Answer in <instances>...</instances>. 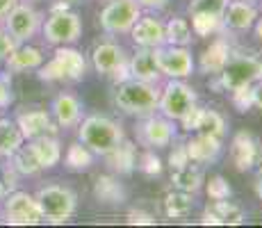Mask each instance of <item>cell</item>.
Listing matches in <instances>:
<instances>
[{
    "label": "cell",
    "mask_w": 262,
    "mask_h": 228,
    "mask_svg": "<svg viewBox=\"0 0 262 228\" xmlns=\"http://www.w3.org/2000/svg\"><path fill=\"white\" fill-rule=\"evenodd\" d=\"M16 3H18V0H0V21H3L5 16H7L9 9H12Z\"/></svg>",
    "instance_id": "7dc6e473"
},
{
    "label": "cell",
    "mask_w": 262,
    "mask_h": 228,
    "mask_svg": "<svg viewBox=\"0 0 262 228\" xmlns=\"http://www.w3.org/2000/svg\"><path fill=\"white\" fill-rule=\"evenodd\" d=\"M228 0H191L189 3V16L191 14H210V16L224 18Z\"/></svg>",
    "instance_id": "e575fe53"
},
{
    "label": "cell",
    "mask_w": 262,
    "mask_h": 228,
    "mask_svg": "<svg viewBox=\"0 0 262 228\" xmlns=\"http://www.w3.org/2000/svg\"><path fill=\"white\" fill-rule=\"evenodd\" d=\"M201 110H203V108H196V105H194V108H191L189 112L180 119V123H183L185 130H189V133L194 130V133H196V126H199V119H201Z\"/></svg>",
    "instance_id": "b9f144b4"
},
{
    "label": "cell",
    "mask_w": 262,
    "mask_h": 228,
    "mask_svg": "<svg viewBox=\"0 0 262 228\" xmlns=\"http://www.w3.org/2000/svg\"><path fill=\"white\" fill-rule=\"evenodd\" d=\"M191 210H194V194H189V192L176 190L169 192L164 199V212L171 219H185L191 215Z\"/></svg>",
    "instance_id": "d4e9b609"
},
{
    "label": "cell",
    "mask_w": 262,
    "mask_h": 228,
    "mask_svg": "<svg viewBox=\"0 0 262 228\" xmlns=\"http://www.w3.org/2000/svg\"><path fill=\"white\" fill-rule=\"evenodd\" d=\"M185 162H189V155H187L185 144L173 146V151H171V155H169V167H171V169H176V167L185 164Z\"/></svg>",
    "instance_id": "60d3db41"
},
{
    "label": "cell",
    "mask_w": 262,
    "mask_h": 228,
    "mask_svg": "<svg viewBox=\"0 0 262 228\" xmlns=\"http://www.w3.org/2000/svg\"><path fill=\"white\" fill-rule=\"evenodd\" d=\"M219 78H221V87L228 91L253 85L255 80L262 78V62L253 55H235V57H228Z\"/></svg>",
    "instance_id": "52a82bcc"
},
{
    "label": "cell",
    "mask_w": 262,
    "mask_h": 228,
    "mask_svg": "<svg viewBox=\"0 0 262 228\" xmlns=\"http://www.w3.org/2000/svg\"><path fill=\"white\" fill-rule=\"evenodd\" d=\"M3 219L12 226H34V224H41L43 217L37 205V199L32 194L14 190L12 194L5 196Z\"/></svg>",
    "instance_id": "9c48e42d"
},
{
    "label": "cell",
    "mask_w": 262,
    "mask_h": 228,
    "mask_svg": "<svg viewBox=\"0 0 262 228\" xmlns=\"http://www.w3.org/2000/svg\"><path fill=\"white\" fill-rule=\"evenodd\" d=\"M128 71H130V78L158 85L160 78H162V71H160L155 48H139L133 55V59H128Z\"/></svg>",
    "instance_id": "2e32d148"
},
{
    "label": "cell",
    "mask_w": 262,
    "mask_h": 228,
    "mask_svg": "<svg viewBox=\"0 0 262 228\" xmlns=\"http://www.w3.org/2000/svg\"><path fill=\"white\" fill-rule=\"evenodd\" d=\"M53 119L62 128H73L82 119V103L73 94H59L53 100Z\"/></svg>",
    "instance_id": "d6986e66"
},
{
    "label": "cell",
    "mask_w": 262,
    "mask_h": 228,
    "mask_svg": "<svg viewBox=\"0 0 262 228\" xmlns=\"http://www.w3.org/2000/svg\"><path fill=\"white\" fill-rule=\"evenodd\" d=\"M16 182H18V174L9 162L0 164V199H5L7 194H12L16 190Z\"/></svg>",
    "instance_id": "d590c367"
},
{
    "label": "cell",
    "mask_w": 262,
    "mask_h": 228,
    "mask_svg": "<svg viewBox=\"0 0 262 228\" xmlns=\"http://www.w3.org/2000/svg\"><path fill=\"white\" fill-rule=\"evenodd\" d=\"M251 94H253V108L262 110V78L251 85Z\"/></svg>",
    "instance_id": "f6af8a7d"
},
{
    "label": "cell",
    "mask_w": 262,
    "mask_h": 228,
    "mask_svg": "<svg viewBox=\"0 0 262 228\" xmlns=\"http://www.w3.org/2000/svg\"><path fill=\"white\" fill-rule=\"evenodd\" d=\"M16 126L21 128L23 139H37L43 135H55L57 133V123L53 121L46 110H30L16 116Z\"/></svg>",
    "instance_id": "9a60e30c"
},
{
    "label": "cell",
    "mask_w": 262,
    "mask_h": 228,
    "mask_svg": "<svg viewBox=\"0 0 262 228\" xmlns=\"http://www.w3.org/2000/svg\"><path fill=\"white\" fill-rule=\"evenodd\" d=\"M258 21V7L249 0H228L224 12V25L230 30H251Z\"/></svg>",
    "instance_id": "e0dca14e"
},
{
    "label": "cell",
    "mask_w": 262,
    "mask_h": 228,
    "mask_svg": "<svg viewBox=\"0 0 262 228\" xmlns=\"http://www.w3.org/2000/svg\"><path fill=\"white\" fill-rule=\"evenodd\" d=\"M187 149V155L191 162H214L221 153V139L219 137H212V135H205V133H196V137L185 144Z\"/></svg>",
    "instance_id": "ffe728a7"
},
{
    "label": "cell",
    "mask_w": 262,
    "mask_h": 228,
    "mask_svg": "<svg viewBox=\"0 0 262 228\" xmlns=\"http://www.w3.org/2000/svg\"><path fill=\"white\" fill-rule=\"evenodd\" d=\"M128 224H146V226H153L155 219H153V215H148V212L133 210V212H128Z\"/></svg>",
    "instance_id": "7bdbcfd3"
},
{
    "label": "cell",
    "mask_w": 262,
    "mask_h": 228,
    "mask_svg": "<svg viewBox=\"0 0 262 228\" xmlns=\"http://www.w3.org/2000/svg\"><path fill=\"white\" fill-rule=\"evenodd\" d=\"M137 3L142 9H162V7H167L169 0H137Z\"/></svg>",
    "instance_id": "bcb514c9"
},
{
    "label": "cell",
    "mask_w": 262,
    "mask_h": 228,
    "mask_svg": "<svg viewBox=\"0 0 262 228\" xmlns=\"http://www.w3.org/2000/svg\"><path fill=\"white\" fill-rule=\"evenodd\" d=\"M208 196L212 201L230 199V185L226 182V178H221V176H214V178H210V182H208Z\"/></svg>",
    "instance_id": "8d00e7d4"
},
{
    "label": "cell",
    "mask_w": 262,
    "mask_h": 228,
    "mask_svg": "<svg viewBox=\"0 0 262 228\" xmlns=\"http://www.w3.org/2000/svg\"><path fill=\"white\" fill-rule=\"evenodd\" d=\"M14 103V94L9 89V85L5 80H0V108H7V105Z\"/></svg>",
    "instance_id": "ee69618b"
},
{
    "label": "cell",
    "mask_w": 262,
    "mask_h": 228,
    "mask_svg": "<svg viewBox=\"0 0 262 228\" xmlns=\"http://www.w3.org/2000/svg\"><path fill=\"white\" fill-rule=\"evenodd\" d=\"M96 199L103 201V203H123L125 201V190L123 185L112 178V176H100L96 180Z\"/></svg>",
    "instance_id": "f1b7e54d"
},
{
    "label": "cell",
    "mask_w": 262,
    "mask_h": 228,
    "mask_svg": "<svg viewBox=\"0 0 262 228\" xmlns=\"http://www.w3.org/2000/svg\"><path fill=\"white\" fill-rule=\"evenodd\" d=\"M230 158L237 171H251L260 160V144L251 133H237L230 144Z\"/></svg>",
    "instance_id": "4fadbf2b"
},
{
    "label": "cell",
    "mask_w": 262,
    "mask_h": 228,
    "mask_svg": "<svg viewBox=\"0 0 262 228\" xmlns=\"http://www.w3.org/2000/svg\"><path fill=\"white\" fill-rule=\"evenodd\" d=\"M107 162L112 164L114 171H119V174H130V171L137 167V158H135V146L128 144V141H121L114 151H110L107 155Z\"/></svg>",
    "instance_id": "83f0119b"
},
{
    "label": "cell",
    "mask_w": 262,
    "mask_h": 228,
    "mask_svg": "<svg viewBox=\"0 0 262 228\" xmlns=\"http://www.w3.org/2000/svg\"><path fill=\"white\" fill-rule=\"evenodd\" d=\"M64 164H67L71 171H87L89 167L94 164V153L78 139V141H73V144L67 149Z\"/></svg>",
    "instance_id": "f546056e"
},
{
    "label": "cell",
    "mask_w": 262,
    "mask_h": 228,
    "mask_svg": "<svg viewBox=\"0 0 262 228\" xmlns=\"http://www.w3.org/2000/svg\"><path fill=\"white\" fill-rule=\"evenodd\" d=\"M7 160H9V164L16 169L18 176H34V174L41 171L39 160H37V155H34V151L30 149V144L28 146H18V149L14 151Z\"/></svg>",
    "instance_id": "4316f807"
},
{
    "label": "cell",
    "mask_w": 262,
    "mask_h": 228,
    "mask_svg": "<svg viewBox=\"0 0 262 228\" xmlns=\"http://www.w3.org/2000/svg\"><path fill=\"white\" fill-rule=\"evenodd\" d=\"M16 46H18V44H16V39H14L5 28H0V64H3L5 59L9 57V53H12V50L16 48Z\"/></svg>",
    "instance_id": "ab89813d"
},
{
    "label": "cell",
    "mask_w": 262,
    "mask_h": 228,
    "mask_svg": "<svg viewBox=\"0 0 262 228\" xmlns=\"http://www.w3.org/2000/svg\"><path fill=\"white\" fill-rule=\"evenodd\" d=\"M226 25L224 18L219 16H210V14H191V30H194L199 37H210V34L221 32Z\"/></svg>",
    "instance_id": "836d02e7"
},
{
    "label": "cell",
    "mask_w": 262,
    "mask_h": 228,
    "mask_svg": "<svg viewBox=\"0 0 262 228\" xmlns=\"http://www.w3.org/2000/svg\"><path fill=\"white\" fill-rule=\"evenodd\" d=\"M30 149L37 155L41 171L53 169L62 160V146H59V139L55 135H43V137H37V139H30Z\"/></svg>",
    "instance_id": "7402d4cb"
},
{
    "label": "cell",
    "mask_w": 262,
    "mask_h": 228,
    "mask_svg": "<svg viewBox=\"0 0 262 228\" xmlns=\"http://www.w3.org/2000/svg\"><path fill=\"white\" fill-rule=\"evenodd\" d=\"M249 3H258V0H249Z\"/></svg>",
    "instance_id": "f907efd6"
},
{
    "label": "cell",
    "mask_w": 262,
    "mask_h": 228,
    "mask_svg": "<svg viewBox=\"0 0 262 228\" xmlns=\"http://www.w3.org/2000/svg\"><path fill=\"white\" fill-rule=\"evenodd\" d=\"M196 105V94L187 82L178 78H171L164 89H160V103L158 108L162 110V116L169 121H180L185 114Z\"/></svg>",
    "instance_id": "8992f818"
},
{
    "label": "cell",
    "mask_w": 262,
    "mask_h": 228,
    "mask_svg": "<svg viewBox=\"0 0 262 228\" xmlns=\"http://www.w3.org/2000/svg\"><path fill=\"white\" fill-rule=\"evenodd\" d=\"M255 190H258V196H260V201H262V178L258 180V187H255Z\"/></svg>",
    "instance_id": "681fc988"
},
{
    "label": "cell",
    "mask_w": 262,
    "mask_h": 228,
    "mask_svg": "<svg viewBox=\"0 0 262 228\" xmlns=\"http://www.w3.org/2000/svg\"><path fill=\"white\" fill-rule=\"evenodd\" d=\"M210 210L214 212V217H216V221H219V226H224V224H230V226L244 224V210H242L239 205L230 203L228 199H224V201H212Z\"/></svg>",
    "instance_id": "4dcf8cb0"
},
{
    "label": "cell",
    "mask_w": 262,
    "mask_h": 228,
    "mask_svg": "<svg viewBox=\"0 0 262 228\" xmlns=\"http://www.w3.org/2000/svg\"><path fill=\"white\" fill-rule=\"evenodd\" d=\"M114 103L125 114H150L158 110L160 103V89L153 82H144L137 78H128L119 82L117 94H114Z\"/></svg>",
    "instance_id": "3957f363"
},
{
    "label": "cell",
    "mask_w": 262,
    "mask_h": 228,
    "mask_svg": "<svg viewBox=\"0 0 262 228\" xmlns=\"http://www.w3.org/2000/svg\"><path fill=\"white\" fill-rule=\"evenodd\" d=\"M196 133H205L212 137H224L226 135V119L214 110H201V119L196 126Z\"/></svg>",
    "instance_id": "1f68e13d"
},
{
    "label": "cell",
    "mask_w": 262,
    "mask_h": 228,
    "mask_svg": "<svg viewBox=\"0 0 262 228\" xmlns=\"http://www.w3.org/2000/svg\"><path fill=\"white\" fill-rule=\"evenodd\" d=\"M23 135L16 121L12 119H0V158H9L18 146H23Z\"/></svg>",
    "instance_id": "484cf974"
},
{
    "label": "cell",
    "mask_w": 262,
    "mask_h": 228,
    "mask_svg": "<svg viewBox=\"0 0 262 228\" xmlns=\"http://www.w3.org/2000/svg\"><path fill=\"white\" fill-rule=\"evenodd\" d=\"M142 16L137 0H110L100 12V28L107 34H125Z\"/></svg>",
    "instance_id": "ba28073f"
},
{
    "label": "cell",
    "mask_w": 262,
    "mask_h": 228,
    "mask_svg": "<svg viewBox=\"0 0 262 228\" xmlns=\"http://www.w3.org/2000/svg\"><path fill=\"white\" fill-rule=\"evenodd\" d=\"M41 34L50 46H69L75 44L82 34V21L78 14L69 12L67 5L59 3L53 7L46 23H41Z\"/></svg>",
    "instance_id": "5b68a950"
},
{
    "label": "cell",
    "mask_w": 262,
    "mask_h": 228,
    "mask_svg": "<svg viewBox=\"0 0 262 228\" xmlns=\"http://www.w3.org/2000/svg\"><path fill=\"white\" fill-rule=\"evenodd\" d=\"M164 39L171 46H187L191 42V25L185 18H171L164 25Z\"/></svg>",
    "instance_id": "d6a6232c"
},
{
    "label": "cell",
    "mask_w": 262,
    "mask_h": 228,
    "mask_svg": "<svg viewBox=\"0 0 262 228\" xmlns=\"http://www.w3.org/2000/svg\"><path fill=\"white\" fill-rule=\"evenodd\" d=\"M78 139L92 151L94 155H107L123 141V130L112 119L100 114H92L82 119L78 128Z\"/></svg>",
    "instance_id": "6da1fadb"
},
{
    "label": "cell",
    "mask_w": 262,
    "mask_h": 228,
    "mask_svg": "<svg viewBox=\"0 0 262 228\" xmlns=\"http://www.w3.org/2000/svg\"><path fill=\"white\" fill-rule=\"evenodd\" d=\"M41 64H43V53L28 44H18L16 48L9 53V57L5 59V67H7V71H12V73L39 69Z\"/></svg>",
    "instance_id": "44dd1931"
},
{
    "label": "cell",
    "mask_w": 262,
    "mask_h": 228,
    "mask_svg": "<svg viewBox=\"0 0 262 228\" xmlns=\"http://www.w3.org/2000/svg\"><path fill=\"white\" fill-rule=\"evenodd\" d=\"M139 169L144 171V174H148V176H158L160 171H162V162H160V158L155 153H144L142 155V160H139Z\"/></svg>",
    "instance_id": "f35d334b"
},
{
    "label": "cell",
    "mask_w": 262,
    "mask_h": 228,
    "mask_svg": "<svg viewBox=\"0 0 262 228\" xmlns=\"http://www.w3.org/2000/svg\"><path fill=\"white\" fill-rule=\"evenodd\" d=\"M158 53V64H160V71L162 75L167 78H187V75L194 73V57L187 50V46H171V44H164L160 48H155Z\"/></svg>",
    "instance_id": "8fae6325"
},
{
    "label": "cell",
    "mask_w": 262,
    "mask_h": 228,
    "mask_svg": "<svg viewBox=\"0 0 262 228\" xmlns=\"http://www.w3.org/2000/svg\"><path fill=\"white\" fill-rule=\"evenodd\" d=\"M130 37L139 48H160L167 44L164 39V23L155 16H139L130 28Z\"/></svg>",
    "instance_id": "5bb4252c"
},
{
    "label": "cell",
    "mask_w": 262,
    "mask_h": 228,
    "mask_svg": "<svg viewBox=\"0 0 262 228\" xmlns=\"http://www.w3.org/2000/svg\"><path fill=\"white\" fill-rule=\"evenodd\" d=\"M230 57V46L226 39H216L205 48V53L201 55V71L203 73H221V69L226 67Z\"/></svg>",
    "instance_id": "cb8c5ba5"
},
{
    "label": "cell",
    "mask_w": 262,
    "mask_h": 228,
    "mask_svg": "<svg viewBox=\"0 0 262 228\" xmlns=\"http://www.w3.org/2000/svg\"><path fill=\"white\" fill-rule=\"evenodd\" d=\"M37 71L39 78L48 82H78L87 73V59L71 46H55V55Z\"/></svg>",
    "instance_id": "7a4b0ae2"
},
{
    "label": "cell",
    "mask_w": 262,
    "mask_h": 228,
    "mask_svg": "<svg viewBox=\"0 0 262 228\" xmlns=\"http://www.w3.org/2000/svg\"><path fill=\"white\" fill-rule=\"evenodd\" d=\"M233 103L239 112H246V110L253 108V94H251V85L239 89H233Z\"/></svg>",
    "instance_id": "74e56055"
},
{
    "label": "cell",
    "mask_w": 262,
    "mask_h": 228,
    "mask_svg": "<svg viewBox=\"0 0 262 228\" xmlns=\"http://www.w3.org/2000/svg\"><path fill=\"white\" fill-rule=\"evenodd\" d=\"M171 171H173V174H171V182H173L176 190L196 194V192L203 187V171H201V167H196V162L189 160Z\"/></svg>",
    "instance_id": "603a6c76"
},
{
    "label": "cell",
    "mask_w": 262,
    "mask_h": 228,
    "mask_svg": "<svg viewBox=\"0 0 262 228\" xmlns=\"http://www.w3.org/2000/svg\"><path fill=\"white\" fill-rule=\"evenodd\" d=\"M3 21H5V30L16 39V44H25L41 30L43 18L32 5L16 3L12 9H9V14L3 18Z\"/></svg>",
    "instance_id": "30bf717a"
},
{
    "label": "cell",
    "mask_w": 262,
    "mask_h": 228,
    "mask_svg": "<svg viewBox=\"0 0 262 228\" xmlns=\"http://www.w3.org/2000/svg\"><path fill=\"white\" fill-rule=\"evenodd\" d=\"M37 205L41 210L43 221L50 224H64L75 215V208H78V196L73 190L64 185H46L34 194Z\"/></svg>",
    "instance_id": "277c9868"
},
{
    "label": "cell",
    "mask_w": 262,
    "mask_h": 228,
    "mask_svg": "<svg viewBox=\"0 0 262 228\" xmlns=\"http://www.w3.org/2000/svg\"><path fill=\"white\" fill-rule=\"evenodd\" d=\"M92 62H94V69L100 75H112L114 78L119 71H128V59H125L123 48L112 42L96 46L92 53Z\"/></svg>",
    "instance_id": "7c38bea8"
},
{
    "label": "cell",
    "mask_w": 262,
    "mask_h": 228,
    "mask_svg": "<svg viewBox=\"0 0 262 228\" xmlns=\"http://www.w3.org/2000/svg\"><path fill=\"white\" fill-rule=\"evenodd\" d=\"M255 32H258V37H260V42H262V18L255 21Z\"/></svg>",
    "instance_id": "c3c4849f"
},
{
    "label": "cell",
    "mask_w": 262,
    "mask_h": 228,
    "mask_svg": "<svg viewBox=\"0 0 262 228\" xmlns=\"http://www.w3.org/2000/svg\"><path fill=\"white\" fill-rule=\"evenodd\" d=\"M139 137L150 149H164L173 141V123L167 116H150L139 128Z\"/></svg>",
    "instance_id": "ac0fdd59"
}]
</instances>
